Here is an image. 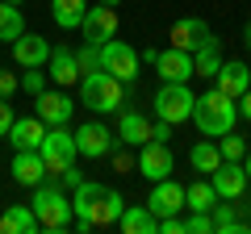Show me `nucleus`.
Listing matches in <instances>:
<instances>
[{"label": "nucleus", "mask_w": 251, "mask_h": 234, "mask_svg": "<svg viewBox=\"0 0 251 234\" xmlns=\"http://www.w3.org/2000/svg\"><path fill=\"white\" fill-rule=\"evenodd\" d=\"M72 113H75V100L72 96H63L59 88H46V92H38V117H42L46 126H67L72 121Z\"/></svg>", "instance_id": "2eb2a0df"}, {"label": "nucleus", "mask_w": 251, "mask_h": 234, "mask_svg": "<svg viewBox=\"0 0 251 234\" xmlns=\"http://www.w3.org/2000/svg\"><path fill=\"white\" fill-rule=\"evenodd\" d=\"M147 209H151L155 217H172V213H180V209H184V184H176L172 176H168V180H155L151 197H147Z\"/></svg>", "instance_id": "f8f14e48"}, {"label": "nucleus", "mask_w": 251, "mask_h": 234, "mask_svg": "<svg viewBox=\"0 0 251 234\" xmlns=\"http://www.w3.org/2000/svg\"><path fill=\"white\" fill-rule=\"evenodd\" d=\"M9 4H25V0H9Z\"/></svg>", "instance_id": "c03bdc74"}, {"label": "nucleus", "mask_w": 251, "mask_h": 234, "mask_svg": "<svg viewBox=\"0 0 251 234\" xmlns=\"http://www.w3.org/2000/svg\"><path fill=\"white\" fill-rule=\"evenodd\" d=\"M243 42H247V50H251V21H247V29H243Z\"/></svg>", "instance_id": "a19ab883"}, {"label": "nucleus", "mask_w": 251, "mask_h": 234, "mask_svg": "<svg viewBox=\"0 0 251 234\" xmlns=\"http://www.w3.org/2000/svg\"><path fill=\"white\" fill-rule=\"evenodd\" d=\"M113 146H117V138H113V130L105 121H84L75 130V151L84 159H105V155H113Z\"/></svg>", "instance_id": "6e6552de"}, {"label": "nucleus", "mask_w": 251, "mask_h": 234, "mask_svg": "<svg viewBox=\"0 0 251 234\" xmlns=\"http://www.w3.org/2000/svg\"><path fill=\"white\" fill-rule=\"evenodd\" d=\"M122 209H126L122 192H113V188H109V192H105V205H100V213H97V230H100V226H117Z\"/></svg>", "instance_id": "c756f323"}, {"label": "nucleus", "mask_w": 251, "mask_h": 234, "mask_svg": "<svg viewBox=\"0 0 251 234\" xmlns=\"http://www.w3.org/2000/svg\"><path fill=\"white\" fill-rule=\"evenodd\" d=\"M155 67H159V80H168V84H188L193 80V54L188 50H176V46H168V50H159L155 54Z\"/></svg>", "instance_id": "ddd939ff"}, {"label": "nucleus", "mask_w": 251, "mask_h": 234, "mask_svg": "<svg viewBox=\"0 0 251 234\" xmlns=\"http://www.w3.org/2000/svg\"><path fill=\"white\" fill-rule=\"evenodd\" d=\"M172 167H176V159H172V151H168V142H143V151H138V171H143L147 180H168L172 176Z\"/></svg>", "instance_id": "9b49d317"}, {"label": "nucleus", "mask_w": 251, "mask_h": 234, "mask_svg": "<svg viewBox=\"0 0 251 234\" xmlns=\"http://www.w3.org/2000/svg\"><path fill=\"white\" fill-rule=\"evenodd\" d=\"M75 63H80V75L84 71H97V67H100V54H97V46H84V50H75Z\"/></svg>", "instance_id": "2f4dec72"}, {"label": "nucleus", "mask_w": 251, "mask_h": 234, "mask_svg": "<svg viewBox=\"0 0 251 234\" xmlns=\"http://www.w3.org/2000/svg\"><path fill=\"white\" fill-rule=\"evenodd\" d=\"M46 80L54 84V88H72V84H80V63H75V50H67V46H59V50H50V59H46Z\"/></svg>", "instance_id": "dca6fc26"}, {"label": "nucleus", "mask_w": 251, "mask_h": 234, "mask_svg": "<svg viewBox=\"0 0 251 234\" xmlns=\"http://www.w3.org/2000/svg\"><path fill=\"white\" fill-rule=\"evenodd\" d=\"M42 138H46V121H42V117H17L13 130H9L13 151H38Z\"/></svg>", "instance_id": "6ab92c4d"}, {"label": "nucleus", "mask_w": 251, "mask_h": 234, "mask_svg": "<svg viewBox=\"0 0 251 234\" xmlns=\"http://www.w3.org/2000/svg\"><path fill=\"white\" fill-rule=\"evenodd\" d=\"M218 88L226 92V96H234L239 100L243 92L251 88V63H239V59H222V67H218Z\"/></svg>", "instance_id": "f3484780"}, {"label": "nucleus", "mask_w": 251, "mask_h": 234, "mask_svg": "<svg viewBox=\"0 0 251 234\" xmlns=\"http://www.w3.org/2000/svg\"><path fill=\"white\" fill-rule=\"evenodd\" d=\"M239 117H243V121H251V88L239 96Z\"/></svg>", "instance_id": "ea45409f"}, {"label": "nucleus", "mask_w": 251, "mask_h": 234, "mask_svg": "<svg viewBox=\"0 0 251 234\" xmlns=\"http://www.w3.org/2000/svg\"><path fill=\"white\" fill-rule=\"evenodd\" d=\"M218 205V192L209 180H193L184 188V209H193V213H209V209Z\"/></svg>", "instance_id": "bb28decb"}, {"label": "nucleus", "mask_w": 251, "mask_h": 234, "mask_svg": "<svg viewBox=\"0 0 251 234\" xmlns=\"http://www.w3.org/2000/svg\"><path fill=\"white\" fill-rule=\"evenodd\" d=\"M193 105H197V96L188 92V84H159V92H155V117L159 121H172V126H180V121H193Z\"/></svg>", "instance_id": "423d86ee"}, {"label": "nucleus", "mask_w": 251, "mask_h": 234, "mask_svg": "<svg viewBox=\"0 0 251 234\" xmlns=\"http://www.w3.org/2000/svg\"><path fill=\"white\" fill-rule=\"evenodd\" d=\"M25 92L29 96H38V92H46V71H38V67H25Z\"/></svg>", "instance_id": "473e14b6"}, {"label": "nucleus", "mask_w": 251, "mask_h": 234, "mask_svg": "<svg viewBox=\"0 0 251 234\" xmlns=\"http://www.w3.org/2000/svg\"><path fill=\"white\" fill-rule=\"evenodd\" d=\"M243 167H247V180H251V151L243 155Z\"/></svg>", "instance_id": "79ce46f5"}, {"label": "nucleus", "mask_w": 251, "mask_h": 234, "mask_svg": "<svg viewBox=\"0 0 251 234\" xmlns=\"http://www.w3.org/2000/svg\"><path fill=\"white\" fill-rule=\"evenodd\" d=\"M218 151H222V159H243V155L251 151L247 138H234V134H222L218 138Z\"/></svg>", "instance_id": "7c9ffc66"}, {"label": "nucleus", "mask_w": 251, "mask_h": 234, "mask_svg": "<svg viewBox=\"0 0 251 234\" xmlns=\"http://www.w3.org/2000/svg\"><path fill=\"white\" fill-rule=\"evenodd\" d=\"M84 180H88V176H84V171H75V163H72L67 171H59V184H63V188H75V184H84Z\"/></svg>", "instance_id": "58836bf2"}, {"label": "nucleus", "mask_w": 251, "mask_h": 234, "mask_svg": "<svg viewBox=\"0 0 251 234\" xmlns=\"http://www.w3.org/2000/svg\"><path fill=\"white\" fill-rule=\"evenodd\" d=\"M209 184H214V192L218 197H226V201H239L243 192H247V167H243V159H222L214 171H209Z\"/></svg>", "instance_id": "1a4fd4ad"}, {"label": "nucleus", "mask_w": 251, "mask_h": 234, "mask_svg": "<svg viewBox=\"0 0 251 234\" xmlns=\"http://www.w3.org/2000/svg\"><path fill=\"white\" fill-rule=\"evenodd\" d=\"M218 67H222V38L205 34V38H201V46L193 50V71H197L201 80H214Z\"/></svg>", "instance_id": "aec40b11"}, {"label": "nucleus", "mask_w": 251, "mask_h": 234, "mask_svg": "<svg viewBox=\"0 0 251 234\" xmlns=\"http://www.w3.org/2000/svg\"><path fill=\"white\" fill-rule=\"evenodd\" d=\"M80 29H84V42H92V46L117 38V9H113V4H100V0H97V4H88Z\"/></svg>", "instance_id": "9d476101"}, {"label": "nucleus", "mask_w": 251, "mask_h": 234, "mask_svg": "<svg viewBox=\"0 0 251 234\" xmlns=\"http://www.w3.org/2000/svg\"><path fill=\"white\" fill-rule=\"evenodd\" d=\"M17 88H21V80H17V75H13V71H0V100H9Z\"/></svg>", "instance_id": "c9c22d12"}, {"label": "nucleus", "mask_w": 251, "mask_h": 234, "mask_svg": "<svg viewBox=\"0 0 251 234\" xmlns=\"http://www.w3.org/2000/svg\"><path fill=\"white\" fill-rule=\"evenodd\" d=\"M84 13H88V0H50V17L59 29H80Z\"/></svg>", "instance_id": "a878e982"}, {"label": "nucleus", "mask_w": 251, "mask_h": 234, "mask_svg": "<svg viewBox=\"0 0 251 234\" xmlns=\"http://www.w3.org/2000/svg\"><path fill=\"white\" fill-rule=\"evenodd\" d=\"M209 217H214V234H247L251 230V222H243L226 197H218V205L209 209Z\"/></svg>", "instance_id": "393cba45"}, {"label": "nucleus", "mask_w": 251, "mask_h": 234, "mask_svg": "<svg viewBox=\"0 0 251 234\" xmlns=\"http://www.w3.org/2000/svg\"><path fill=\"white\" fill-rule=\"evenodd\" d=\"M97 54H100V71L117 75L122 84H134L138 71H143V54L126 42V38H109V42H100Z\"/></svg>", "instance_id": "20e7f679"}, {"label": "nucleus", "mask_w": 251, "mask_h": 234, "mask_svg": "<svg viewBox=\"0 0 251 234\" xmlns=\"http://www.w3.org/2000/svg\"><path fill=\"white\" fill-rule=\"evenodd\" d=\"M205 34H209V25H205L201 17H180L176 25L168 29L172 46H176V50H188V54H193V50L201 46V38H205Z\"/></svg>", "instance_id": "412c9836"}, {"label": "nucleus", "mask_w": 251, "mask_h": 234, "mask_svg": "<svg viewBox=\"0 0 251 234\" xmlns=\"http://www.w3.org/2000/svg\"><path fill=\"white\" fill-rule=\"evenodd\" d=\"M13 121H17V117H13V105H9V100H0V138H9Z\"/></svg>", "instance_id": "4c0bfd02"}, {"label": "nucleus", "mask_w": 251, "mask_h": 234, "mask_svg": "<svg viewBox=\"0 0 251 234\" xmlns=\"http://www.w3.org/2000/svg\"><path fill=\"white\" fill-rule=\"evenodd\" d=\"M188 234H214V217L209 213H188Z\"/></svg>", "instance_id": "72a5a7b5"}, {"label": "nucleus", "mask_w": 251, "mask_h": 234, "mask_svg": "<svg viewBox=\"0 0 251 234\" xmlns=\"http://www.w3.org/2000/svg\"><path fill=\"white\" fill-rule=\"evenodd\" d=\"M29 205H34V213H38V226L50 230V234H63L72 226V217H75L72 213V197L63 192L59 180H42L34 188V201H29Z\"/></svg>", "instance_id": "f03ea898"}, {"label": "nucleus", "mask_w": 251, "mask_h": 234, "mask_svg": "<svg viewBox=\"0 0 251 234\" xmlns=\"http://www.w3.org/2000/svg\"><path fill=\"white\" fill-rule=\"evenodd\" d=\"M29 230H42L34 205H9L0 213V234H29Z\"/></svg>", "instance_id": "b1692460"}, {"label": "nucleus", "mask_w": 251, "mask_h": 234, "mask_svg": "<svg viewBox=\"0 0 251 234\" xmlns=\"http://www.w3.org/2000/svg\"><path fill=\"white\" fill-rule=\"evenodd\" d=\"M100 4H122V0H100Z\"/></svg>", "instance_id": "37998d69"}, {"label": "nucleus", "mask_w": 251, "mask_h": 234, "mask_svg": "<svg viewBox=\"0 0 251 234\" xmlns=\"http://www.w3.org/2000/svg\"><path fill=\"white\" fill-rule=\"evenodd\" d=\"M25 34V17H21V4L0 0V42H13V38Z\"/></svg>", "instance_id": "c85d7f7f"}, {"label": "nucleus", "mask_w": 251, "mask_h": 234, "mask_svg": "<svg viewBox=\"0 0 251 234\" xmlns=\"http://www.w3.org/2000/svg\"><path fill=\"white\" fill-rule=\"evenodd\" d=\"M234 121H239V100L226 96L222 88H214V92H205V96H197V105H193V126H197L205 138L230 134Z\"/></svg>", "instance_id": "f257e3e1"}, {"label": "nucleus", "mask_w": 251, "mask_h": 234, "mask_svg": "<svg viewBox=\"0 0 251 234\" xmlns=\"http://www.w3.org/2000/svg\"><path fill=\"white\" fill-rule=\"evenodd\" d=\"M38 151H42V159H46L50 180H59V171H67L75 159H80V151H75V130H67V126H50Z\"/></svg>", "instance_id": "39448f33"}, {"label": "nucleus", "mask_w": 251, "mask_h": 234, "mask_svg": "<svg viewBox=\"0 0 251 234\" xmlns=\"http://www.w3.org/2000/svg\"><path fill=\"white\" fill-rule=\"evenodd\" d=\"M113 167H117V171H134L138 159H134L130 151H117V146H113Z\"/></svg>", "instance_id": "e433bc0d"}, {"label": "nucleus", "mask_w": 251, "mask_h": 234, "mask_svg": "<svg viewBox=\"0 0 251 234\" xmlns=\"http://www.w3.org/2000/svg\"><path fill=\"white\" fill-rule=\"evenodd\" d=\"M105 184H97V180H84V184H75L72 188V213H75V230H97V213H100V205H105Z\"/></svg>", "instance_id": "0eeeda50"}, {"label": "nucleus", "mask_w": 251, "mask_h": 234, "mask_svg": "<svg viewBox=\"0 0 251 234\" xmlns=\"http://www.w3.org/2000/svg\"><path fill=\"white\" fill-rule=\"evenodd\" d=\"M80 105H88L92 113H117V109L126 105V88L117 75L109 71H84L80 75Z\"/></svg>", "instance_id": "7ed1b4c3"}, {"label": "nucleus", "mask_w": 251, "mask_h": 234, "mask_svg": "<svg viewBox=\"0 0 251 234\" xmlns=\"http://www.w3.org/2000/svg\"><path fill=\"white\" fill-rule=\"evenodd\" d=\"M13 180L25 184V188H38L42 180H50L42 151H17V155H13Z\"/></svg>", "instance_id": "4468645a"}, {"label": "nucleus", "mask_w": 251, "mask_h": 234, "mask_svg": "<svg viewBox=\"0 0 251 234\" xmlns=\"http://www.w3.org/2000/svg\"><path fill=\"white\" fill-rule=\"evenodd\" d=\"M188 226H184V217L180 213H172V217H159V234H184Z\"/></svg>", "instance_id": "f704fd0d"}, {"label": "nucleus", "mask_w": 251, "mask_h": 234, "mask_svg": "<svg viewBox=\"0 0 251 234\" xmlns=\"http://www.w3.org/2000/svg\"><path fill=\"white\" fill-rule=\"evenodd\" d=\"M13 59H17L21 67H46L50 42H46L42 34H21V38H13Z\"/></svg>", "instance_id": "a211bd4d"}, {"label": "nucleus", "mask_w": 251, "mask_h": 234, "mask_svg": "<svg viewBox=\"0 0 251 234\" xmlns=\"http://www.w3.org/2000/svg\"><path fill=\"white\" fill-rule=\"evenodd\" d=\"M218 163H222V151H218L214 138H205V142H197L193 151H188V167H193V171H205V176H209Z\"/></svg>", "instance_id": "cd10ccee"}, {"label": "nucleus", "mask_w": 251, "mask_h": 234, "mask_svg": "<svg viewBox=\"0 0 251 234\" xmlns=\"http://www.w3.org/2000/svg\"><path fill=\"white\" fill-rule=\"evenodd\" d=\"M117 142H126V146H143V142H151V121H147L138 109H126L122 121H117Z\"/></svg>", "instance_id": "5701e85b"}, {"label": "nucleus", "mask_w": 251, "mask_h": 234, "mask_svg": "<svg viewBox=\"0 0 251 234\" xmlns=\"http://www.w3.org/2000/svg\"><path fill=\"white\" fill-rule=\"evenodd\" d=\"M117 230L122 234H159V217L147 209V201L143 205H126L122 217H117Z\"/></svg>", "instance_id": "4be33fe9"}]
</instances>
